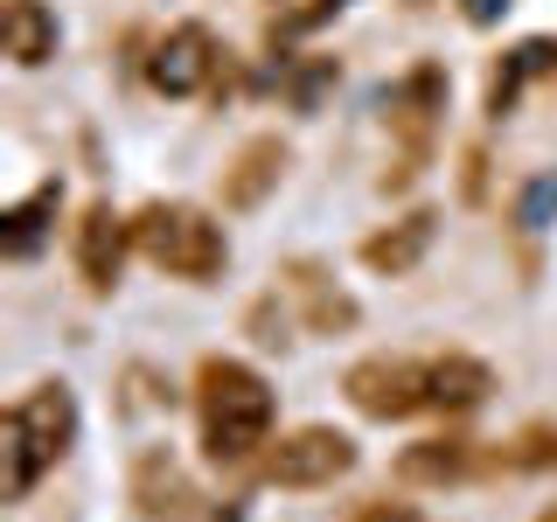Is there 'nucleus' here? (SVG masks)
Wrapping results in <instances>:
<instances>
[{
  "mask_svg": "<svg viewBox=\"0 0 557 522\" xmlns=\"http://www.w3.org/2000/svg\"><path fill=\"white\" fill-rule=\"evenodd\" d=\"M432 231H440V216H432V209H411L405 223H391V231L362 237V265L383 272V278H405L418 258L432 251Z\"/></svg>",
  "mask_w": 557,
  "mask_h": 522,
  "instance_id": "10",
  "label": "nucleus"
},
{
  "mask_svg": "<svg viewBox=\"0 0 557 522\" xmlns=\"http://www.w3.org/2000/svg\"><path fill=\"white\" fill-rule=\"evenodd\" d=\"M286 174V147L278 139H251L231 167H223V209H258Z\"/></svg>",
  "mask_w": 557,
  "mask_h": 522,
  "instance_id": "11",
  "label": "nucleus"
},
{
  "mask_svg": "<svg viewBox=\"0 0 557 522\" xmlns=\"http://www.w3.org/2000/svg\"><path fill=\"white\" fill-rule=\"evenodd\" d=\"M57 202H63V188H57V182H42L28 202H14L8 216H0V251H8V258H35V251H42V237H49V216H57Z\"/></svg>",
  "mask_w": 557,
  "mask_h": 522,
  "instance_id": "14",
  "label": "nucleus"
},
{
  "mask_svg": "<svg viewBox=\"0 0 557 522\" xmlns=\"http://www.w3.org/2000/svg\"><path fill=\"white\" fill-rule=\"evenodd\" d=\"M335 8H348V0H307V8L293 14V22H300V28H313V22H327V14H335Z\"/></svg>",
  "mask_w": 557,
  "mask_h": 522,
  "instance_id": "20",
  "label": "nucleus"
},
{
  "mask_svg": "<svg viewBox=\"0 0 557 522\" xmlns=\"http://www.w3.org/2000/svg\"><path fill=\"white\" fill-rule=\"evenodd\" d=\"M77 439V397L63 383H35L28 397H14L0 418V460H8V501H28L42 474H57V460Z\"/></svg>",
  "mask_w": 557,
  "mask_h": 522,
  "instance_id": "2",
  "label": "nucleus"
},
{
  "mask_svg": "<svg viewBox=\"0 0 557 522\" xmlns=\"http://www.w3.org/2000/svg\"><path fill=\"white\" fill-rule=\"evenodd\" d=\"M432 112H446V70H440V63H418L411 77L391 91V126L405 133V147H411V153H425V139H432Z\"/></svg>",
  "mask_w": 557,
  "mask_h": 522,
  "instance_id": "9",
  "label": "nucleus"
},
{
  "mask_svg": "<svg viewBox=\"0 0 557 522\" xmlns=\"http://www.w3.org/2000/svg\"><path fill=\"white\" fill-rule=\"evenodd\" d=\"M196 418H202V452L216 467H237L258 446H272V383L237 356H209L196 370Z\"/></svg>",
  "mask_w": 557,
  "mask_h": 522,
  "instance_id": "1",
  "label": "nucleus"
},
{
  "mask_svg": "<svg viewBox=\"0 0 557 522\" xmlns=\"http://www.w3.org/2000/svg\"><path fill=\"white\" fill-rule=\"evenodd\" d=\"M126 251H133V223L112 202H84L77 231H70V258H77L84 293H112L119 272H126Z\"/></svg>",
  "mask_w": 557,
  "mask_h": 522,
  "instance_id": "7",
  "label": "nucleus"
},
{
  "mask_svg": "<svg viewBox=\"0 0 557 522\" xmlns=\"http://www.w3.org/2000/svg\"><path fill=\"white\" fill-rule=\"evenodd\" d=\"M133 501L147 522H202V495L182 481V467L168 452H139L133 467Z\"/></svg>",
  "mask_w": 557,
  "mask_h": 522,
  "instance_id": "8",
  "label": "nucleus"
},
{
  "mask_svg": "<svg viewBox=\"0 0 557 522\" xmlns=\"http://www.w3.org/2000/svg\"><path fill=\"white\" fill-rule=\"evenodd\" d=\"M495 390V370L474 356H432V411H474Z\"/></svg>",
  "mask_w": 557,
  "mask_h": 522,
  "instance_id": "13",
  "label": "nucleus"
},
{
  "mask_svg": "<svg viewBox=\"0 0 557 522\" xmlns=\"http://www.w3.org/2000/svg\"><path fill=\"white\" fill-rule=\"evenodd\" d=\"M550 70H557V42H550V35H536V42H522L516 49V57L509 63H502L495 70V77H487V112H509V104L522 98V84H536V77H550Z\"/></svg>",
  "mask_w": 557,
  "mask_h": 522,
  "instance_id": "15",
  "label": "nucleus"
},
{
  "mask_svg": "<svg viewBox=\"0 0 557 522\" xmlns=\"http://www.w3.org/2000/svg\"><path fill=\"white\" fill-rule=\"evenodd\" d=\"M411 8H425V0H411Z\"/></svg>",
  "mask_w": 557,
  "mask_h": 522,
  "instance_id": "21",
  "label": "nucleus"
},
{
  "mask_svg": "<svg viewBox=\"0 0 557 522\" xmlns=\"http://www.w3.org/2000/svg\"><path fill=\"white\" fill-rule=\"evenodd\" d=\"M0 35H8V57L22 70L57 57V14H49L42 0H8V8H0Z\"/></svg>",
  "mask_w": 557,
  "mask_h": 522,
  "instance_id": "12",
  "label": "nucleus"
},
{
  "mask_svg": "<svg viewBox=\"0 0 557 522\" xmlns=\"http://www.w3.org/2000/svg\"><path fill=\"white\" fill-rule=\"evenodd\" d=\"M293 286L307 293V321H313V327H348V321H356V307H348L342 293H327L313 265H293Z\"/></svg>",
  "mask_w": 557,
  "mask_h": 522,
  "instance_id": "17",
  "label": "nucleus"
},
{
  "mask_svg": "<svg viewBox=\"0 0 557 522\" xmlns=\"http://www.w3.org/2000/svg\"><path fill=\"white\" fill-rule=\"evenodd\" d=\"M342 390L362 418H383V425H391V418H418V411H432V362L370 356L342 376Z\"/></svg>",
  "mask_w": 557,
  "mask_h": 522,
  "instance_id": "4",
  "label": "nucleus"
},
{
  "mask_svg": "<svg viewBox=\"0 0 557 522\" xmlns=\"http://www.w3.org/2000/svg\"><path fill=\"white\" fill-rule=\"evenodd\" d=\"M216 70H223L216 35H209L202 22H182V28H168L161 42H153V57H147V84H153L161 98H202L209 84H216Z\"/></svg>",
  "mask_w": 557,
  "mask_h": 522,
  "instance_id": "6",
  "label": "nucleus"
},
{
  "mask_svg": "<svg viewBox=\"0 0 557 522\" xmlns=\"http://www.w3.org/2000/svg\"><path fill=\"white\" fill-rule=\"evenodd\" d=\"M356 522H418L405 501H370V509H356Z\"/></svg>",
  "mask_w": 557,
  "mask_h": 522,
  "instance_id": "18",
  "label": "nucleus"
},
{
  "mask_svg": "<svg viewBox=\"0 0 557 522\" xmlns=\"http://www.w3.org/2000/svg\"><path fill=\"white\" fill-rule=\"evenodd\" d=\"M348 467H356V439L335 432V425H300L265 452V481L272 487H335Z\"/></svg>",
  "mask_w": 557,
  "mask_h": 522,
  "instance_id": "5",
  "label": "nucleus"
},
{
  "mask_svg": "<svg viewBox=\"0 0 557 522\" xmlns=\"http://www.w3.org/2000/svg\"><path fill=\"white\" fill-rule=\"evenodd\" d=\"M467 467H474V446H467V439H418V446L397 452V474H405V481H425V487L460 481Z\"/></svg>",
  "mask_w": 557,
  "mask_h": 522,
  "instance_id": "16",
  "label": "nucleus"
},
{
  "mask_svg": "<svg viewBox=\"0 0 557 522\" xmlns=\"http://www.w3.org/2000/svg\"><path fill=\"white\" fill-rule=\"evenodd\" d=\"M133 251L147 258V265H161L168 278H216L223 258H231V237H223V223L209 216L196 202H147L133 216Z\"/></svg>",
  "mask_w": 557,
  "mask_h": 522,
  "instance_id": "3",
  "label": "nucleus"
},
{
  "mask_svg": "<svg viewBox=\"0 0 557 522\" xmlns=\"http://www.w3.org/2000/svg\"><path fill=\"white\" fill-rule=\"evenodd\" d=\"M502 8H509V0H460V14H467V22H474V28H487V22H495Z\"/></svg>",
  "mask_w": 557,
  "mask_h": 522,
  "instance_id": "19",
  "label": "nucleus"
}]
</instances>
